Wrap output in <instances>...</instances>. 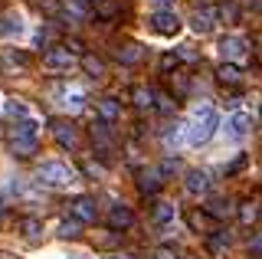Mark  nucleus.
I'll list each match as a JSON object with an SVG mask.
<instances>
[{"instance_id": "nucleus-1", "label": "nucleus", "mask_w": 262, "mask_h": 259, "mask_svg": "<svg viewBox=\"0 0 262 259\" xmlns=\"http://www.w3.org/2000/svg\"><path fill=\"white\" fill-rule=\"evenodd\" d=\"M180 128H184V144H187V148H200V144H207L213 135H216V128H220V112L213 109L210 102L193 105L187 125H180Z\"/></svg>"}, {"instance_id": "nucleus-2", "label": "nucleus", "mask_w": 262, "mask_h": 259, "mask_svg": "<svg viewBox=\"0 0 262 259\" xmlns=\"http://www.w3.org/2000/svg\"><path fill=\"white\" fill-rule=\"evenodd\" d=\"M79 181V171L62 158H43L36 164V184L39 187H49V190H66Z\"/></svg>"}, {"instance_id": "nucleus-3", "label": "nucleus", "mask_w": 262, "mask_h": 259, "mask_svg": "<svg viewBox=\"0 0 262 259\" xmlns=\"http://www.w3.org/2000/svg\"><path fill=\"white\" fill-rule=\"evenodd\" d=\"M144 30L158 39H177L184 33V20H180L174 10H151L144 17Z\"/></svg>"}, {"instance_id": "nucleus-4", "label": "nucleus", "mask_w": 262, "mask_h": 259, "mask_svg": "<svg viewBox=\"0 0 262 259\" xmlns=\"http://www.w3.org/2000/svg\"><path fill=\"white\" fill-rule=\"evenodd\" d=\"M249 135H252V115H249V112H233V115H226V121H223V138L229 144H243Z\"/></svg>"}, {"instance_id": "nucleus-5", "label": "nucleus", "mask_w": 262, "mask_h": 259, "mask_svg": "<svg viewBox=\"0 0 262 259\" xmlns=\"http://www.w3.org/2000/svg\"><path fill=\"white\" fill-rule=\"evenodd\" d=\"M27 69H30V56L23 50H16V46H4L0 50V72L4 76H23Z\"/></svg>"}, {"instance_id": "nucleus-6", "label": "nucleus", "mask_w": 262, "mask_h": 259, "mask_svg": "<svg viewBox=\"0 0 262 259\" xmlns=\"http://www.w3.org/2000/svg\"><path fill=\"white\" fill-rule=\"evenodd\" d=\"M216 56L223 62H233V59H243L246 56V39L239 33H223V36H216Z\"/></svg>"}, {"instance_id": "nucleus-7", "label": "nucleus", "mask_w": 262, "mask_h": 259, "mask_svg": "<svg viewBox=\"0 0 262 259\" xmlns=\"http://www.w3.org/2000/svg\"><path fill=\"white\" fill-rule=\"evenodd\" d=\"M53 95H56V105L66 109V112L85 109V89H82V85H56Z\"/></svg>"}, {"instance_id": "nucleus-8", "label": "nucleus", "mask_w": 262, "mask_h": 259, "mask_svg": "<svg viewBox=\"0 0 262 259\" xmlns=\"http://www.w3.org/2000/svg\"><path fill=\"white\" fill-rule=\"evenodd\" d=\"M27 33H30V23L20 10H10L0 17V36L4 39H27Z\"/></svg>"}, {"instance_id": "nucleus-9", "label": "nucleus", "mask_w": 262, "mask_h": 259, "mask_svg": "<svg viewBox=\"0 0 262 259\" xmlns=\"http://www.w3.org/2000/svg\"><path fill=\"white\" fill-rule=\"evenodd\" d=\"M43 69L53 72V76H62V72H72L76 69V56L69 50H49L43 56Z\"/></svg>"}, {"instance_id": "nucleus-10", "label": "nucleus", "mask_w": 262, "mask_h": 259, "mask_svg": "<svg viewBox=\"0 0 262 259\" xmlns=\"http://www.w3.org/2000/svg\"><path fill=\"white\" fill-rule=\"evenodd\" d=\"M7 138H39V118L30 115V118L7 121Z\"/></svg>"}, {"instance_id": "nucleus-11", "label": "nucleus", "mask_w": 262, "mask_h": 259, "mask_svg": "<svg viewBox=\"0 0 262 259\" xmlns=\"http://www.w3.org/2000/svg\"><path fill=\"white\" fill-rule=\"evenodd\" d=\"M213 17H216V10H210V7H196L193 17H190V30H193L196 36H210L213 27H216Z\"/></svg>"}, {"instance_id": "nucleus-12", "label": "nucleus", "mask_w": 262, "mask_h": 259, "mask_svg": "<svg viewBox=\"0 0 262 259\" xmlns=\"http://www.w3.org/2000/svg\"><path fill=\"white\" fill-rule=\"evenodd\" d=\"M174 220H177V207L170 204V200H161L151 213V223L158 226V230H174Z\"/></svg>"}, {"instance_id": "nucleus-13", "label": "nucleus", "mask_w": 262, "mask_h": 259, "mask_svg": "<svg viewBox=\"0 0 262 259\" xmlns=\"http://www.w3.org/2000/svg\"><path fill=\"white\" fill-rule=\"evenodd\" d=\"M184 190L190 193V197H203V193L210 190V177H207V171H187V177H184Z\"/></svg>"}, {"instance_id": "nucleus-14", "label": "nucleus", "mask_w": 262, "mask_h": 259, "mask_svg": "<svg viewBox=\"0 0 262 259\" xmlns=\"http://www.w3.org/2000/svg\"><path fill=\"white\" fill-rule=\"evenodd\" d=\"M108 223L115 230H128V226H135V213H131L128 204H112L108 210Z\"/></svg>"}, {"instance_id": "nucleus-15", "label": "nucleus", "mask_w": 262, "mask_h": 259, "mask_svg": "<svg viewBox=\"0 0 262 259\" xmlns=\"http://www.w3.org/2000/svg\"><path fill=\"white\" fill-rule=\"evenodd\" d=\"M36 144H39V138H7V148H10L13 158H33Z\"/></svg>"}, {"instance_id": "nucleus-16", "label": "nucleus", "mask_w": 262, "mask_h": 259, "mask_svg": "<svg viewBox=\"0 0 262 259\" xmlns=\"http://www.w3.org/2000/svg\"><path fill=\"white\" fill-rule=\"evenodd\" d=\"M69 207H72V213H76L79 220H85V223H92L95 217H98V207H95V200H92V197H76Z\"/></svg>"}, {"instance_id": "nucleus-17", "label": "nucleus", "mask_w": 262, "mask_h": 259, "mask_svg": "<svg viewBox=\"0 0 262 259\" xmlns=\"http://www.w3.org/2000/svg\"><path fill=\"white\" fill-rule=\"evenodd\" d=\"M0 109H4L7 121H16V118H30V115H33V109H30L27 102H20V99H7V102H0Z\"/></svg>"}, {"instance_id": "nucleus-18", "label": "nucleus", "mask_w": 262, "mask_h": 259, "mask_svg": "<svg viewBox=\"0 0 262 259\" xmlns=\"http://www.w3.org/2000/svg\"><path fill=\"white\" fill-rule=\"evenodd\" d=\"M203 210H207L210 217H216V220H220V217H229V213H233V200H226V197H210L207 204H203Z\"/></svg>"}, {"instance_id": "nucleus-19", "label": "nucleus", "mask_w": 262, "mask_h": 259, "mask_svg": "<svg viewBox=\"0 0 262 259\" xmlns=\"http://www.w3.org/2000/svg\"><path fill=\"white\" fill-rule=\"evenodd\" d=\"M141 56H144V46H138V43H125V46L115 50V59L118 62H138Z\"/></svg>"}, {"instance_id": "nucleus-20", "label": "nucleus", "mask_w": 262, "mask_h": 259, "mask_svg": "<svg viewBox=\"0 0 262 259\" xmlns=\"http://www.w3.org/2000/svg\"><path fill=\"white\" fill-rule=\"evenodd\" d=\"M98 115H102L105 125H112V121L121 118V105L115 102V99H102V102H98Z\"/></svg>"}, {"instance_id": "nucleus-21", "label": "nucleus", "mask_w": 262, "mask_h": 259, "mask_svg": "<svg viewBox=\"0 0 262 259\" xmlns=\"http://www.w3.org/2000/svg\"><path fill=\"white\" fill-rule=\"evenodd\" d=\"M138 187H141V193H158L161 190V174L158 171H141L138 174Z\"/></svg>"}, {"instance_id": "nucleus-22", "label": "nucleus", "mask_w": 262, "mask_h": 259, "mask_svg": "<svg viewBox=\"0 0 262 259\" xmlns=\"http://www.w3.org/2000/svg\"><path fill=\"white\" fill-rule=\"evenodd\" d=\"M229 243H233V236H229L226 230H220V233H213V236L207 240V246H210V253H213V256H223L226 249H229Z\"/></svg>"}, {"instance_id": "nucleus-23", "label": "nucleus", "mask_w": 262, "mask_h": 259, "mask_svg": "<svg viewBox=\"0 0 262 259\" xmlns=\"http://www.w3.org/2000/svg\"><path fill=\"white\" fill-rule=\"evenodd\" d=\"M20 236L27 240V243H36L39 236H43V223H39L36 217H27V220H23V230H20Z\"/></svg>"}, {"instance_id": "nucleus-24", "label": "nucleus", "mask_w": 262, "mask_h": 259, "mask_svg": "<svg viewBox=\"0 0 262 259\" xmlns=\"http://www.w3.org/2000/svg\"><path fill=\"white\" fill-rule=\"evenodd\" d=\"M79 230H82L79 220H59V223H56V236H59V240H76Z\"/></svg>"}, {"instance_id": "nucleus-25", "label": "nucleus", "mask_w": 262, "mask_h": 259, "mask_svg": "<svg viewBox=\"0 0 262 259\" xmlns=\"http://www.w3.org/2000/svg\"><path fill=\"white\" fill-rule=\"evenodd\" d=\"M56 141L62 148H76V128L72 125H56Z\"/></svg>"}, {"instance_id": "nucleus-26", "label": "nucleus", "mask_w": 262, "mask_h": 259, "mask_svg": "<svg viewBox=\"0 0 262 259\" xmlns=\"http://www.w3.org/2000/svg\"><path fill=\"white\" fill-rule=\"evenodd\" d=\"M216 76H220V82H239V79H243V72L236 69L233 62H223V66H220V72H216Z\"/></svg>"}, {"instance_id": "nucleus-27", "label": "nucleus", "mask_w": 262, "mask_h": 259, "mask_svg": "<svg viewBox=\"0 0 262 259\" xmlns=\"http://www.w3.org/2000/svg\"><path fill=\"white\" fill-rule=\"evenodd\" d=\"M135 105H138V109H151V105H154V92L144 89V85H138L135 89Z\"/></svg>"}, {"instance_id": "nucleus-28", "label": "nucleus", "mask_w": 262, "mask_h": 259, "mask_svg": "<svg viewBox=\"0 0 262 259\" xmlns=\"http://www.w3.org/2000/svg\"><path fill=\"white\" fill-rule=\"evenodd\" d=\"M82 66L89 69V76H92V79H98V76H102V72H105L102 59H95V56H85V59H82Z\"/></svg>"}, {"instance_id": "nucleus-29", "label": "nucleus", "mask_w": 262, "mask_h": 259, "mask_svg": "<svg viewBox=\"0 0 262 259\" xmlns=\"http://www.w3.org/2000/svg\"><path fill=\"white\" fill-rule=\"evenodd\" d=\"M249 256H252V259H262V233H259V236H252V243H249Z\"/></svg>"}, {"instance_id": "nucleus-30", "label": "nucleus", "mask_w": 262, "mask_h": 259, "mask_svg": "<svg viewBox=\"0 0 262 259\" xmlns=\"http://www.w3.org/2000/svg\"><path fill=\"white\" fill-rule=\"evenodd\" d=\"M151 10H174V0H147Z\"/></svg>"}, {"instance_id": "nucleus-31", "label": "nucleus", "mask_w": 262, "mask_h": 259, "mask_svg": "<svg viewBox=\"0 0 262 259\" xmlns=\"http://www.w3.org/2000/svg\"><path fill=\"white\" fill-rule=\"evenodd\" d=\"M256 217H259V210H256V207H243V223H252Z\"/></svg>"}, {"instance_id": "nucleus-32", "label": "nucleus", "mask_w": 262, "mask_h": 259, "mask_svg": "<svg viewBox=\"0 0 262 259\" xmlns=\"http://www.w3.org/2000/svg\"><path fill=\"white\" fill-rule=\"evenodd\" d=\"M158 99H161V102H158V109H161V112H174V102H170L167 95H158Z\"/></svg>"}, {"instance_id": "nucleus-33", "label": "nucleus", "mask_w": 262, "mask_h": 259, "mask_svg": "<svg viewBox=\"0 0 262 259\" xmlns=\"http://www.w3.org/2000/svg\"><path fill=\"white\" fill-rule=\"evenodd\" d=\"M151 259H180L177 253H170V249H158V253H154Z\"/></svg>"}, {"instance_id": "nucleus-34", "label": "nucleus", "mask_w": 262, "mask_h": 259, "mask_svg": "<svg viewBox=\"0 0 262 259\" xmlns=\"http://www.w3.org/2000/svg\"><path fill=\"white\" fill-rule=\"evenodd\" d=\"M66 259H92V256H89V253H69Z\"/></svg>"}, {"instance_id": "nucleus-35", "label": "nucleus", "mask_w": 262, "mask_h": 259, "mask_svg": "<svg viewBox=\"0 0 262 259\" xmlns=\"http://www.w3.org/2000/svg\"><path fill=\"white\" fill-rule=\"evenodd\" d=\"M102 259H131V256H121V253H115V256H102Z\"/></svg>"}, {"instance_id": "nucleus-36", "label": "nucleus", "mask_w": 262, "mask_h": 259, "mask_svg": "<svg viewBox=\"0 0 262 259\" xmlns=\"http://www.w3.org/2000/svg\"><path fill=\"white\" fill-rule=\"evenodd\" d=\"M256 43H259V50H262V33H259V36H256Z\"/></svg>"}, {"instance_id": "nucleus-37", "label": "nucleus", "mask_w": 262, "mask_h": 259, "mask_svg": "<svg viewBox=\"0 0 262 259\" xmlns=\"http://www.w3.org/2000/svg\"><path fill=\"white\" fill-rule=\"evenodd\" d=\"M259 121H262V105H259Z\"/></svg>"}, {"instance_id": "nucleus-38", "label": "nucleus", "mask_w": 262, "mask_h": 259, "mask_svg": "<svg viewBox=\"0 0 262 259\" xmlns=\"http://www.w3.org/2000/svg\"><path fill=\"white\" fill-rule=\"evenodd\" d=\"M4 259H7V253H4Z\"/></svg>"}, {"instance_id": "nucleus-39", "label": "nucleus", "mask_w": 262, "mask_h": 259, "mask_svg": "<svg viewBox=\"0 0 262 259\" xmlns=\"http://www.w3.org/2000/svg\"><path fill=\"white\" fill-rule=\"evenodd\" d=\"M95 4H98V0H95Z\"/></svg>"}]
</instances>
